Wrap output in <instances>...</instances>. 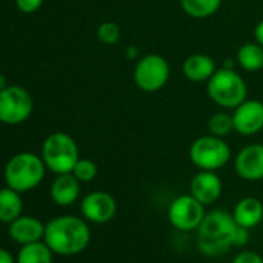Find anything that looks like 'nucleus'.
<instances>
[{
  "instance_id": "obj_7",
  "label": "nucleus",
  "mask_w": 263,
  "mask_h": 263,
  "mask_svg": "<svg viewBox=\"0 0 263 263\" xmlns=\"http://www.w3.org/2000/svg\"><path fill=\"white\" fill-rule=\"evenodd\" d=\"M171 65L161 54L151 53L140 58L134 68V82L144 93H157L167 84Z\"/></svg>"
},
{
  "instance_id": "obj_9",
  "label": "nucleus",
  "mask_w": 263,
  "mask_h": 263,
  "mask_svg": "<svg viewBox=\"0 0 263 263\" xmlns=\"http://www.w3.org/2000/svg\"><path fill=\"white\" fill-rule=\"evenodd\" d=\"M204 204L194 195L184 194L172 200L167 209V218L171 224L178 231H195L204 218Z\"/></svg>"
},
{
  "instance_id": "obj_1",
  "label": "nucleus",
  "mask_w": 263,
  "mask_h": 263,
  "mask_svg": "<svg viewBox=\"0 0 263 263\" xmlns=\"http://www.w3.org/2000/svg\"><path fill=\"white\" fill-rule=\"evenodd\" d=\"M91 234L85 218L59 215L45 224L44 241L58 255H76L90 243Z\"/></svg>"
},
{
  "instance_id": "obj_5",
  "label": "nucleus",
  "mask_w": 263,
  "mask_h": 263,
  "mask_svg": "<svg viewBox=\"0 0 263 263\" xmlns=\"http://www.w3.org/2000/svg\"><path fill=\"white\" fill-rule=\"evenodd\" d=\"M42 160L47 169H50L53 174H70L79 160L78 144L70 135L64 132H56L44 141Z\"/></svg>"
},
{
  "instance_id": "obj_14",
  "label": "nucleus",
  "mask_w": 263,
  "mask_h": 263,
  "mask_svg": "<svg viewBox=\"0 0 263 263\" xmlns=\"http://www.w3.org/2000/svg\"><path fill=\"white\" fill-rule=\"evenodd\" d=\"M8 232H10V237L22 246V245L42 240L45 234V224L36 217L21 215L13 223H10Z\"/></svg>"
},
{
  "instance_id": "obj_16",
  "label": "nucleus",
  "mask_w": 263,
  "mask_h": 263,
  "mask_svg": "<svg viewBox=\"0 0 263 263\" xmlns=\"http://www.w3.org/2000/svg\"><path fill=\"white\" fill-rule=\"evenodd\" d=\"M81 194V181L70 172L58 175L50 187L51 200L58 206H70L73 204Z\"/></svg>"
},
{
  "instance_id": "obj_23",
  "label": "nucleus",
  "mask_w": 263,
  "mask_h": 263,
  "mask_svg": "<svg viewBox=\"0 0 263 263\" xmlns=\"http://www.w3.org/2000/svg\"><path fill=\"white\" fill-rule=\"evenodd\" d=\"M98 41L104 45H115L121 39V28L115 22H102L96 31Z\"/></svg>"
},
{
  "instance_id": "obj_31",
  "label": "nucleus",
  "mask_w": 263,
  "mask_h": 263,
  "mask_svg": "<svg viewBox=\"0 0 263 263\" xmlns=\"http://www.w3.org/2000/svg\"><path fill=\"white\" fill-rule=\"evenodd\" d=\"M7 87H8V84H7L5 76H4V74H0V91H2L4 88H7Z\"/></svg>"
},
{
  "instance_id": "obj_2",
  "label": "nucleus",
  "mask_w": 263,
  "mask_h": 263,
  "mask_svg": "<svg viewBox=\"0 0 263 263\" xmlns=\"http://www.w3.org/2000/svg\"><path fill=\"white\" fill-rule=\"evenodd\" d=\"M237 223L232 214L212 211L204 215L198 226V249L206 257H218L234 246Z\"/></svg>"
},
{
  "instance_id": "obj_11",
  "label": "nucleus",
  "mask_w": 263,
  "mask_h": 263,
  "mask_svg": "<svg viewBox=\"0 0 263 263\" xmlns=\"http://www.w3.org/2000/svg\"><path fill=\"white\" fill-rule=\"evenodd\" d=\"M234 130L240 135L251 137L263 128V102L258 99H245L232 110Z\"/></svg>"
},
{
  "instance_id": "obj_28",
  "label": "nucleus",
  "mask_w": 263,
  "mask_h": 263,
  "mask_svg": "<svg viewBox=\"0 0 263 263\" xmlns=\"http://www.w3.org/2000/svg\"><path fill=\"white\" fill-rule=\"evenodd\" d=\"M254 41L263 47V19L255 25L254 28Z\"/></svg>"
},
{
  "instance_id": "obj_6",
  "label": "nucleus",
  "mask_w": 263,
  "mask_h": 263,
  "mask_svg": "<svg viewBox=\"0 0 263 263\" xmlns=\"http://www.w3.org/2000/svg\"><path fill=\"white\" fill-rule=\"evenodd\" d=\"M189 158L197 169L217 172L229 163L231 147L223 138L209 134L197 138L192 143L189 149Z\"/></svg>"
},
{
  "instance_id": "obj_8",
  "label": "nucleus",
  "mask_w": 263,
  "mask_h": 263,
  "mask_svg": "<svg viewBox=\"0 0 263 263\" xmlns=\"http://www.w3.org/2000/svg\"><path fill=\"white\" fill-rule=\"evenodd\" d=\"M33 107L31 95L19 85H8L0 91V121L8 125L28 119Z\"/></svg>"
},
{
  "instance_id": "obj_20",
  "label": "nucleus",
  "mask_w": 263,
  "mask_h": 263,
  "mask_svg": "<svg viewBox=\"0 0 263 263\" xmlns=\"http://www.w3.org/2000/svg\"><path fill=\"white\" fill-rule=\"evenodd\" d=\"M53 251L48 248V245L42 240L22 245L16 263H53Z\"/></svg>"
},
{
  "instance_id": "obj_10",
  "label": "nucleus",
  "mask_w": 263,
  "mask_h": 263,
  "mask_svg": "<svg viewBox=\"0 0 263 263\" xmlns=\"http://www.w3.org/2000/svg\"><path fill=\"white\" fill-rule=\"evenodd\" d=\"M116 200L104 191H95L87 194L81 201V212L82 217L96 224H104L113 220L116 215Z\"/></svg>"
},
{
  "instance_id": "obj_12",
  "label": "nucleus",
  "mask_w": 263,
  "mask_h": 263,
  "mask_svg": "<svg viewBox=\"0 0 263 263\" xmlns=\"http://www.w3.org/2000/svg\"><path fill=\"white\" fill-rule=\"evenodd\" d=\"M235 172L246 181L263 180V144L252 143L240 149L234 161Z\"/></svg>"
},
{
  "instance_id": "obj_25",
  "label": "nucleus",
  "mask_w": 263,
  "mask_h": 263,
  "mask_svg": "<svg viewBox=\"0 0 263 263\" xmlns=\"http://www.w3.org/2000/svg\"><path fill=\"white\" fill-rule=\"evenodd\" d=\"M232 263H263V258L254 251H243L234 257Z\"/></svg>"
},
{
  "instance_id": "obj_22",
  "label": "nucleus",
  "mask_w": 263,
  "mask_h": 263,
  "mask_svg": "<svg viewBox=\"0 0 263 263\" xmlns=\"http://www.w3.org/2000/svg\"><path fill=\"white\" fill-rule=\"evenodd\" d=\"M208 128L209 134L224 138L226 135H229L234 130V119H232V113H226V111H217L215 115H212L208 121Z\"/></svg>"
},
{
  "instance_id": "obj_29",
  "label": "nucleus",
  "mask_w": 263,
  "mask_h": 263,
  "mask_svg": "<svg viewBox=\"0 0 263 263\" xmlns=\"http://www.w3.org/2000/svg\"><path fill=\"white\" fill-rule=\"evenodd\" d=\"M0 263H16V258L10 251L0 248Z\"/></svg>"
},
{
  "instance_id": "obj_21",
  "label": "nucleus",
  "mask_w": 263,
  "mask_h": 263,
  "mask_svg": "<svg viewBox=\"0 0 263 263\" xmlns=\"http://www.w3.org/2000/svg\"><path fill=\"white\" fill-rule=\"evenodd\" d=\"M223 4V0H180L183 11L192 19H208L214 16Z\"/></svg>"
},
{
  "instance_id": "obj_18",
  "label": "nucleus",
  "mask_w": 263,
  "mask_h": 263,
  "mask_svg": "<svg viewBox=\"0 0 263 263\" xmlns=\"http://www.w3.org/2000/svg\"><path fill=\"white\" fill-rule=\"evenodd\" d=\"M22 198L21 192L5 187L0 189V221L2 223H13L16 218L22 215Z\"/></svg>"
},
{
  "instance_id": "obj_17",
  "label": "nucleus",
  "mask_w": 263,
  "mask_h": 263,
  "mask_svg": "<svg viewBox=\"0 0 263 263\" xmlns=\"http://www.w3.org/2000/svg\"><path fill=\"white\" fill-rule=\"evenodd\" d=\"M232 217L238 226L252 229L263 220V204L255 197H245L235 204Z\"/></svg>"
},
{
  "instance_id": "obj_27",
  "label": "nucleus",
  "mask_w": 263,
  "mask_h": 263,
  "mask_svg": "<svg viewBox=\"0 0 263 263\" xmlns=\"http://www.w3.org/2000/svg\"><path fill=\"white\" fill-rule=\"evenodd\" d=\"M249 238H251L249 229L237 224V229L234 232V246H245L249 241Z\"/></svg>"
},
{
  "instance_id": "obj_19",
  "label": "nucleus",
  "mask_w": 263,
  "mask_h": 263,
  "mask_svg": "<svg viewBox=\"0 0 263 263\" xmlns=\"http://www.w3.org/2000/svg\"><path fill=\"white\" fill-rule=\"evenodd\" d=\"M237 65L245 71L254 73L263 70V47L260 44L246 42L237 51Z\"/></svg>"
},
{
  "instance_id": "obj_4",
  "label": "nucleus",
  "mask_w": 263,
  "mask_h": 263,
  "mask_svg": "<svg viewBox=\"0 0 263 263\" xmlns=\"http://www.w3.org/2000/svg\"><path fill=\"white\" fill-rule=\"evenodd\" d=\"M45 163L42 157L30 152L13 157L5 167L7 186L17 192H28L37 187L45 177Z\"/></svg>"
},
{
  "instance_id": "obj_24",
  "label": "nucleus",
  "mask_w": 263,
  "mask_h": 263,
  "mask_svg": "<svg viewBox=\"0 0 263 263\" xmlns=\"http://www.w3.org/2000/svg\"><path fill=\"white\" fill-rule=\"evenodd\" d=\"M81 183H88L93 181L98 175V166L95 161L87 160V158H79L73 172H71Z\"/></svg>"
},
{
  "instance_id": "obj_13",
  "label": "nucleus",
  "mask_w": 263,
  "mask_h": 263,
  "mask_svg": "<svg viewBox=\"0 0 263 263\" xmlns=\"http://www.w3.org/2000/svg\"><path fill=\"white\" fill-rule=\"evenodd\" d=\"M221 192V178L214 171H198L191 180V195H194L204 206L215 203Z\"/></svg>"
},
{
  "instance_id": "obj_15",
  "label": "nucleus",
  "mask_w": 263,
  "mask_h": 263,
  "mask_svg": "<svg viewBox=\"0 0 263 263\" xmlns=\"http://www.w3.org/2000/svg\"><path fill=\"white\" fill-rule=\"evenodd\" d=\"M181 71L183 76L191 82H208L217 71V64L209 54L194 53L184 59Z\"/></svg>"
},
{
  "instance_id": "obj_30",
  "label": "nucleus",
  "mask_w": 263,
  "mask_h": 263,
  "mask_svg": "<svg viewBox=\"0 0 263 263\" xmlns=\"http://www.w3.org/2000/svg\"><path fill=\"white\" fill-rule=\"evenodd\" d=\"M138 56H140L138 47H135V45H128V47L125 48V58H127V59L135 61V59H138Z\"/></svg>"
},
{
  "instance_id": "obj_3",
  "label": "nucleus",
  "mask_w": 263,
  "mask_h": 263,
  "mask_svg": "<svg viewBox=\"0 0 263 263\" xmlns=\"http://www.w3.org/2000/svg\"><path fill=\"white\" fill-rule=\"evenodd\" d=\"M206 91L214 104L226 110H234L245 99H248L246 81L237 73L235 68H217L208 81Z\"/></svg>"
},
{
  "instance_id": "obj_26",
  "label": "nucleus",
  "mask_w": 263,
  "mask_h": 263,
  "mask_svg": "<svg viewBox=\"0 0 263 263\" xmlns=\"http://www.w3.org/2000/svg\"><path fill=\"white\" fill-rule=\"evenodd\" d=\"M44 4V0H16V7L22 11V13H34L37 11Z\"/></svg>"
}]
</instances>
